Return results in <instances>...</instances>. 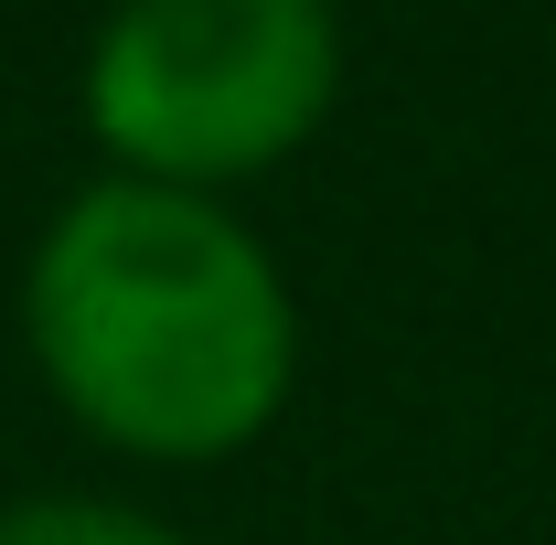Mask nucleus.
<instances>
[{
	"instance_id": "f257e3e1",
	"label": "nucleus",
	"mask_w": 556,
	"mask_h": 545,
	"mask_svg": "<svg viewBox=\"0 0 556 545\" xmlns=\"http://www.w3.org/2000/svg\"><path fill=\"white\" fill-rule=\"evenodd\" d=\"M22 353L108 460H247L300 396V289L214 193L75 182L22 257Z\"/></svg>"
},
{
	"instance_id": "f03ea898",
	"label": "nucleus",
	"mask_w": 556,
	"mask_h": 545,
	"mask_svg": "<svg viewBox=\"0 0 556 545\" xmlns=\"http://www.w3.org/2000/svg\"><path fill=\"white\" fill-rule=\"evenodd\" d=\"M343 65V0H108L75 118L118 182L236 204L332 129Z\"/></svg>"
},
{
	"instance_id": "7ed1b4c3",
	"label": "nucleus",
	"mask_w": 556,
	"mask_h": 545,
	"mask_svg": "<svg viewBox=\"0 0 556 545\" xmlns=\"http://www.w3.org/2000/svg\"><path fill=\"white\" fill-rule=\"evenodd\" d=\"M0 545H204V535H182L172 514L118 503V492H22V503H0Z\"/></svg>"
}]
</instances>
